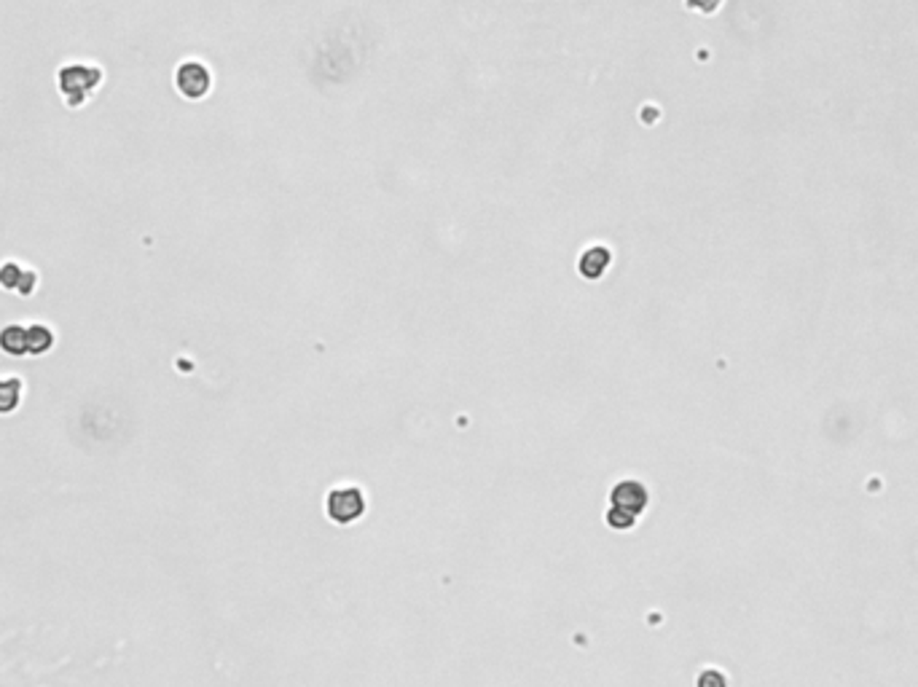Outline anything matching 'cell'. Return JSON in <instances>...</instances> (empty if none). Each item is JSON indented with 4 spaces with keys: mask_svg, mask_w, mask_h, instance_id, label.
I'll return each instance as SVG.
<instances>
[{
    "mask_svg": "<svg viewBox=\"0 0 918 687\" xmlns=\"http://www.w3.org/2000/svg\"><path fill=\"white\" fill-rule=\"evenodd\" d=\"M103 81V70L97 65H65L59 70V92L65 97V103L70 108H78L86 103V97L100 86Z\"/></svg>",
    "mask_w": 918,
    "mask_h": 687,
    "instance_id": "6da1fadb",
    "label": "cell"
},
{
    "mask_svg": "<svg viewBox=\"0 0 918 687\" xmlns=\"http://www.w3.org/2000/svg\"><path fill=\"white\" fill-rule=\"evenodd\" d=\"M325 508H328V516H331L336 524H352V521H358V519L363 516L366 500H363L360 489H350V486H347V489H333V492L328 494Z\"/></svg>",
    "mask_w": 918,
    "mask_h": 687,
    "instance_id": "7a4b0ae2",
    "label": "cell"
},
{
    "mask_svg": "<svg viewBox=\"0 0 918 687\" xmlns=\"http://www.w3.org/2000/svg\"><path fill=\"white\" fill-rule=\"evenodd\" d=\"M175 81H177V89H180L186 97H191V100L205 97L207 89H210V73H207V68H205L202 62H186V65H180Z\"/></svg>",
    "mask_w": 918,
    "mask_h": 687,
    "instance_id": "3957f363",
    "label": "cell"
},
{
    "mask_svg": "<svg viewBox=\"0 0 918 687\" xmlns=\"http://www.w3.org/2000/svg\"><path fill=\"white\" fill-rule=\"evenodd\" d=\"M645 505H648V492H645L642 484H637V481H623V484H618V486L613 489V508H621V511L637 516V513L645 511Z\"/></svg>",
    "mask_w": 918,
    "mask_h": 687,
    "instance_id": "277c9868",
    "label": "cell"
},
{
    "mask_svg": "<svg viewBox=\"0 0 918 687\" xmlns=\"http://www.w3.org/2000/svg\"><path fill=\"white\" fill-rule=\"evenodd\" d=\"M35 285H38V275H35V272L22 269V267L14 264V261H8V264L0 267V287L14 290V293H19V295H30V293L35 290Z\"/></svg>",
    "mask_w": 918,
    "mask_h": 687,
    "instance_id": "5b68a950",
    "label": "cell"
},
{
    "mask_svg": "<svg viewBox=\"0 0 918 687\" xmlns=\"http://www.w3.org/2000/svg\"><path fill=\"white\" fill-rule=\"evenodd\" d=\"M0 349L11 357L27 355V325H5L0 330Z\"/></svg>",
    "mask_w": 918,
    "mask_h": 687,
    "instance_id": "8992f818",
    "label": "cell"
},
{
    "mask_svg": "<svg viewBox=\"0 0 918 687\" xmlns=\"http://www.w3.org/2000/svg\"><path fill=\"white\" fill-rule=\"evenodd\" d=\"M54 347V333L43 322L27 325V355H43Z\"/></svg>",
    "mask_w": 918,
    "mask_h": 687,
    "instance_id": "52a82bcc",
    "label": "cell"
},
{
    "mask_svg": "<svg viewBox=\"0 0 918 687\" xmlns=\"http://www.w3.org/2000/svg\"><path fill=\"white\" fill-rule=\"evenodd\" d=\"M22 401V379L0 376V413H11Z\"/></svg>",
    "mask_w": 918,
    "mask_h": 687,
    "instance_id": "ba28073f",
    "label": "cell"
},
{
    "mask_svg": "<svg viewBox=\"0 0 918 687\" xmlns=\"http://www.w3.org/2000/svg\"><path fill=\"white\" fill-rule=\"evenodd\" d=\"M607 524H610L613 529H632V527L637 524V516H632V513H626V511H621V508H610V511H607Z\"/></svg>",
    "mask_w": 918,
    "mask_h": 687,
    "instance_id": "9c48e42d",
    "label": "cell"
},
{
    "mask_svg": "<svg viewBox=\"0 0 918 687\" xmlns=\"http://www.w3.org/2000/svg\"><path fill=\"white\" fill-rule=\"evenodd\" d=\"M690 5H695L698 11H714L720 5V0H690Z\"/></svg>",
    "mask_w": 918,
    "mask_h": 687,
    "instance_id": "30bf717a",
    "label": "cell"
}]
</instances>
